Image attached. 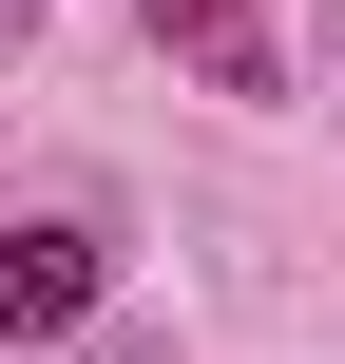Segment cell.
<instances>
[{
    "instance_id": "1",
    "label": "cell",
    "mask_w": 345,
    "mask_h": 364,
    "mask_svg": "<svg viewBox=\"0 0 345 364\" xmlns=\"http://www.w3.org/2000/svg\"><path fill=\"white\" fill-rule=\"evenodd\" d=\"M96 288H115V250H96L77 211H19V230H0V346H77Z\"/></svg>"
},
{
    "instance_id": "2",
    "label": "cell",
    "mask_w": 345,
    "mask_h": 364,
    "mask_svg": "<svg viewBox=\"0 0 345 364\" xmlns=\"http://www.w3.org/2000/svg\"><path fill=\"white\" fill-rule=\"evenodd\" d=\"M134 38H173V58H211L230 96H288V58H269V19H250V0H134Z\"/></svg>"
},
{
    "instance_id": "3",
    "label": "cell",
    "mask_w": 345,
    "mask_h": 364,
    "mask_svg": "<svg viewBox=\"0 0 345 364\" xmlns=\"http://www.w3.org/2000/svg\"><path fill=\"white\" fill-rule=\"evenodd\" d=\"M96 364H173V346H96Z\"/></svg>"
}]
</instances>
